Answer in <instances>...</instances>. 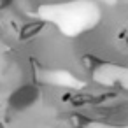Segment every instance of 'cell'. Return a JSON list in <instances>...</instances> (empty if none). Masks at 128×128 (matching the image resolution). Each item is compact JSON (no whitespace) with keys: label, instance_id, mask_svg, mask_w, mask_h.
Returning <instances> with one entry per match:
<instances>
[{"label":"cell","instance_id":"1","mask_svg":"<svg viewBox=\"0 0 128 128\" xmlns=\"http://www.w3.org/2000/svg\"><path fill=\"white\" fill-rule=\"evenodd\" d=\"M40 30H42V23H39V21H35V23H28V25H25V26L21 28L20 37H21V40L30 39V37H34L35 34H39Z\"/></svg>","mask_w":128,"mask_h":128}]
</instances>
